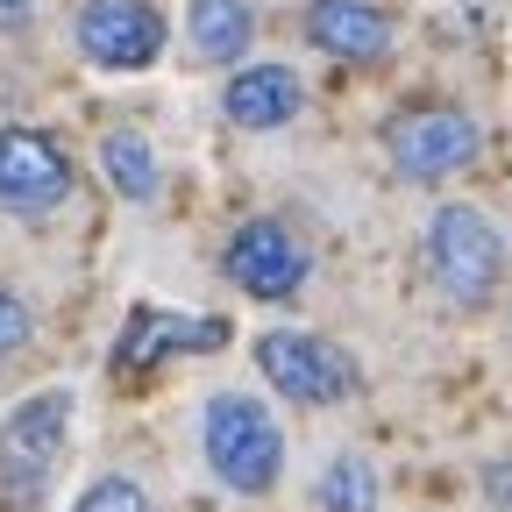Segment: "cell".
Instances as JSON below:
<instances>
[{"label":"cell","instance_id":"18","mask_svg":"<svg viewBox=\"0 0 512 512\" xmlns=\"http://www.w3.org/2000/svg\"><path fill=\"white\" fill-rule=\"evenodd\" d=\"M0 22H8V29H22V22H29V8H22V0H0Z\"/></svg>","mask_w":512,"mask_h":512},{"label":"cell","instance_id":"3","mask_svg":"<svg viewBox=\"0 0 512 512\" xmlns=\"http://www.w3.org/2000/svg\"><path fill=\"white\" fill-rule=\"evenodd\" d=\"M427 271H434V285L456 306H484L498 292V271H505V242H498L491 214L463 207V200L434 207V221H427Z\"/></svg>","mask_w":512,"mask_h":512},{"label":"cell","instance_id":"16","mask_svg":"<svg viewBox=\"0 0 512 512\" xmlns=\"http://www.w3.org/2000/svg\"><path fill=\"white\" fill-rule=\"evenodd\" d=\"M29 335H36L29 306H22L15 292H0V363H8V356H22V349H29Z\"/></svg>","mask_w":512,"mask_h":512},{"label":"cell","instance_id":"6","mask_svg":"<svg viewBox=\"0 0 512 512\" xmlns=\"http://www.w3.org/2000/svg\"><path fill=\"white\" fill-rule=\"evenodd\" d=\"M384 150H392V164L406 178L427 185V178H448L477 157V121L463 107H420V114H399L384 128Z\"/></svg>","mask_w":512,"mask_h":512},{"label":"cell","instance_id":"7","mask_svg":"<svg viewBox=\"0 0 512 512\" xmlns=\"http://www.w3.org/2000/svg\"><path fill=\"white\" fill-rule=\"evenodd\" d=\"M79 50L100 72H150L164 50V22L150 0H86L79 8Z\"/></svg>","mask_w":512,"mask_h":512},{"label":"cell","instance_id":"13","mask_svg":"<svg viewBox=\"0 0 512 512\" xmlns=\"http://www.w3.org/2000/svg\"><path fill=\"white\" fill-rule=\"evenodd\" d=\"M100 171H107V185L121 192V200H157V150L136 136V128H107L100 136Z\"/></svg>","mask_w":512,"mask_h":512},{"label":"cell","instance_id":"15","mask_svg":"<svg viewBox=\"0 0 512 512\" xmlns=\"http://www.w3.org/2000/svg\"><path fill=\"white\" fill-rule=\"evenodd\" d=\"M72 512H150V498H143V484H128V477H100V484H86L72 498Z\"/></svg>","mask_w":512,"mask_h":512},{"label":"cell","instance_id":"4","mask_svg":"<svg viewBox=\"0 0 512 512\" xmlns=\"http://www.w3.org/2000/svg\"><path fill=\"white\" fill-rule=\"evenodd\" d=\"M256 370H264L271 392H285L292 406H342L363 370L349 349H335L328 335H306V328H271L256 335Z\"/></svg>","mask_w":512,"mask_h":512},{"label":"cell","instance_id":"11","mask_svg":"<svg viewBox=\"0 0 512 512\" xmlns=\"http://www.w3.org/2000/svg\"><path fill=\"white\" fill-rule=\"evenodd\" d=\"M221 342V320H178V313H136L128 320V335L114 342V370H150L157 356L171 349H214Z\"/></svg>","mask_w":512,"mask_h":512},{"label":"cell","instance_id":"12","mask_svg":"<svg viewBox=\"0 0 512 512\" xmlns=\"http://www.w3.org/2000/svg\"><path fill=\"white\" fill-rule=\"evenodd\" d=\"M185 29H192V50H200L207 64H235V57H249V43H256L249 0H192V8H185Z\"/></svg>","mask_w":512,"mask_h":512},{"label":"cell","instance_id":"8","mask_svg":"<svg viewBox=\"0 0 512 512\" xmlns=\"http://www.w3.org/2000/svg\"><path fill=\"white\" fill-rule=\"evenodd\" d=\"M72 192V157L36 128H0V207L8 214H50Z\"/></svg>","mask_w":512,"mask_h":512},{"label":"cell","instance_id":"10","mask_svg":"<svg viewBox=\"0 0 512 512\" xmlns=\"http://www.w3.org/2000/svg\"><path fill=\"white\" fill-rule=\"evenodd\" d=\"M306 36H313V50H328L342 64H377L392 50V22H384L377 0H313Z\"/></svg>","mask_w":512,"mask_h":512},{"label":"cell","instance_id":"5","mask_svg":"<svg viewBox=\"0 0 512 512\" xmlns=\"http://www.w3.org/2000/svg\"><path fill=\"white\" fill-rule=\"evenodd\" d=\"M228 278L249 292V299H264V306H278V299H292L299 285H306V242L285 228V221H242L235 235H228Z\"/></svg>","mask_w":512,"mask_h":512},{"label":"cell","instance_id":"17","mask_svg":"<svg viewBox=\"0 0 512 512\" xmlns=\"http://www.w3.org/2000/svg\"><path fill=\"white\" fill-rule=\"evenodd\" d=\"M484 498H491L498 512H512V456H498V463H484Z\"/></svg>","mask_w":512,"mask_h":512},{"label":"cell","instance_id":"1","mask_svg":"<svg viewBox=\"0 0 512 512\" xmlns=\"http://www.w3.org/2000/svg\"><path fill=\"white\" fill-rule=\"evenodd\" d=\"M200 448H207V470L235 491V498H264L285 470V434L271 420L264 399L249 392H214L200 413Z\"/></svg>","mask_w":512,"mask_h":512},{"label":"cell","instance_id":"9","mask_svg":"<svg viewBox=\"0 0 512 512\" xmlns=\"http://www.w3.org/2000/svg\"><path fill=\"white\" fill-rule=\"evenodd\" d=\"M299 107H306V86H299L292 64H242V72L228 79V93H221V114L235 128H256V136L299 121Z\"/></svg>","mask_w":512,"mask_h":512},{"label":"cell","instance_id":"2","mask_svg":"<svg viewBox=\"0 0 512 512\" xmlns=\"http://www.w3.org/2000/svg\"><path fill=\"white\" fill-rule=\"evenodd\" d=\"M64 441H72V392L50 384V392L22 399L8 420H0V491L15 505H36L64 463Z\"/></svg>","mask_w":512,"mask_h":512},{"label":"cell","instance_id":"14","mask_svg":"<svg viewBox=\"0 0 512 512\" xmlns=\"http://www.w3.org/2000/svg\"><path fill=\"white\" fill-rule=\"evenodd\" d=\"M313 505L320 512H377V470L370 456H328V470L313 477Z\"/></svg>","mask_w":512,"mask_h":512}]
</instances>
